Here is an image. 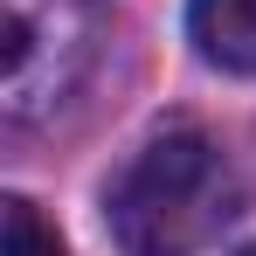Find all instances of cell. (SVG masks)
Masks as SVG:
<instances>
[{
    "instance_id": "1",
    "label": "cell",
    "mask_w": 256,
    "mask_h": 256,
    "mask_svg": "<svg viewBox=\"0 0 256 256\" xmlns=\"http://www.w3.org/2000/svg\"><path fill=\"white\" fill-rule=\"evenodd\" d=\"M236 214V173L208 132L180 125L132 152L104 194L111 242L125 256H201Z\"/></svg>"
},
{
    "instance_id": "2",
    "label": "cell",
    "mask_w": 256,
    "mask_h": 256,
    "mask_svg": "<svg viewBox=\"0 0 256 256\" xmlns=\"http://www.w3.org/2000/svg\"><path fill=\"white\" fill-rule=\"evenodd\" d=\"M90 28H97V0H7L0 21V90H7V118L28 125L56 111L70 84L90 62Z\"/></svg>"
},
{
    "instance_id": "3",
    "label": "cell",
    "mask_w": 256,
    "mask_h": 256,
    "mask_svg": "<svg viewBox=\"0 0 256 256\" xmlns=\"http://www.w3.org/2000/svg\"><path fill=\"white\" fill-rule=\"evenodd\" d=\"M187 35L228 76H256V0H187Z\"/></svg>"
},
{
    "instance_id": "4",
    "label": "cell",
    "mask_w": 256,
    "mask_h": 256,
    "mask_svg": "<svg viewBox=\"0 0 256 256\" xmlns=\"http://www.w3.org/2000/svg\"><path fill=\"white\" fill-rule=\"evenodd\" d=\"M0 256H62L56 228H48L42 214H35V201H21V194L0 201Z\"/></svg>"
},
{
    "instance_id": "5",
    "label": "cell",
    "mask_w": 256,
    "mask_h": 256,
    "mask_svg": "<svg viewBox=\"0 0 256 256\" xmlns=\"http://www.w3.org/2000/svg\"><path fill=\"white\" fill-rule=\"evenodd\" d=\"M242 256H256V250H242Z\"/></svg>"
}]
</instances>
